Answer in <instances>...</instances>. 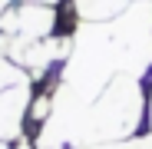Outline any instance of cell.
Segmentation results:
<instances>
[{
	"label": "cell",
	"mask_w": 152,
	"mask_h": 149,
	"mask_svg": "<svg viewBox=\"0 0 152 149\" xmlns=\"http://www.w3.org/2000/svg\"><path fill=\"white\" fill-rule=\"evenodd\" d=\"M33 103V80L0 90V139L13 142L27 133V113Z\"/></svg>",
	"instance_id": "obj_1"
},
{
	"label": "cell",
	"mask_w": 152,
	"mask_h": 149,
	"mask_svg": "<svg viewBox=\"0 0 152 149\" xmlns=\"http://www.w3.org/2000/svg\"><path fill=\"white\" fill-rule=\"evenodd\" d=\"M136 0H69L80 23H113L129 10Z\"/></svg>",
	"instance_id": "obj_2"
},
{
	"label": "cell",
	"mask_w": 152,
	"mask_h": 149,
	"mask_svg": "<svg viewBox=\"0 0 152 149\" xmlns=\"http://www.w3.org/2000/svg\"><path fill=\"white\" fill-rule=\"evenodd\" d=\"M139 139V136H136ZM136 139H119V142H96V146H86V149H136Z\"/></svg>",
	"instance_id": "obj_3"
},
{
	"label": "cell",
	"mask_w": 152,
	"mask_h": 149,
	"mask_svg": "<svg viewBox=\"0 0 152 149\" xmlns=\"http://www.w3.org/2000/svg\"><path fill=\"white\" fill-rule=\"evenodd\" d=\"M136 149H152V133L139 136V139H136Z\"/></svg>",
	"instance_id": "obj_4"
},
{
	"label": "cell",
	"mask_w": 152,
	"mask_h": 149,
	"mask_svg": "<svg viewBox=\"0 0 152 149\" xmlns=\"http://www.w3.org/2000/svg\"><path fill=\"white\" fill-rule=\"evenodd\" d=\"M0 149H10V142H4V139H0Z\"/></svg>",
	"instance_id": "obj_5"
}]
</instances>
